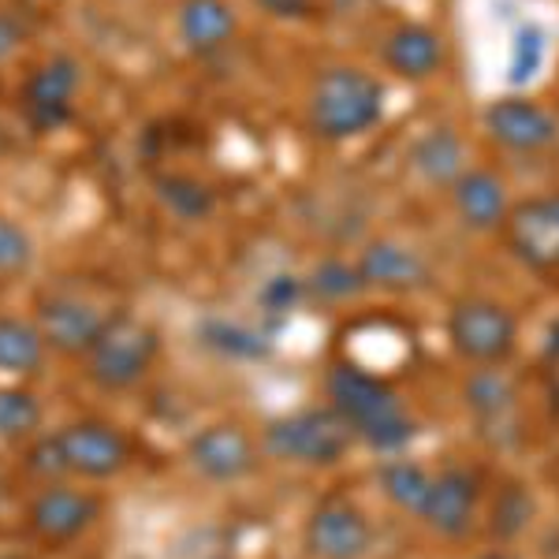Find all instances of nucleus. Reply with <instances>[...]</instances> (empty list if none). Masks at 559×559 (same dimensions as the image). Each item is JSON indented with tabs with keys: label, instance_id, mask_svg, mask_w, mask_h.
<instances>
[{
	"label": "nucleus",
	"instance_id": "obj_30",
	"mask_svg": "<svg viewBox=\"0 0 559 559\" xmlns=\"http://www.w3.org/2000/svg\"><path fill=\"white\" fill-rule=\"evenodd\" d=\"M205 336H210V344L221 347L224 355H265V344H261L258 332L239 329V324H213Z\"/></svg>",
	"mask_w": 559,
	"mask_h": 559
},
{
	"label": "nucleus",
	"instance_id": "obj_2",
	"mask_svg": "<svg viewBox=\"0 0 559 559\" xmlns=\"http://www.w3.org/2000/svg\"><path fill=\"white\" fill-rule=\"evenodd\" d=\"M384 116V86L362 68H324L313 79L306 120L324 142H347L373 131Z\"/></svg>",
	"mask_w": 559,
	"mask_h": 559
},
{
	"label": "nucleus",
	"instance_id": "obj_10",
	"mask_svg": "<svg viewBox=\"0 0 559 559\" xmlns=\"http://www.w3.org/2000/svg\"><path fill=\"white\" fill-rule=\"evenodd\" d=\"M302 540L313 559H362L373 548V526L350 500H324L306 519Z\"/></svg>",
	"mask_w": 559,
	"mask_h": 559
},
{
	"label": "nucleus",
	"instance_id": "obj_1",
	"mask_svg": "<svg viewBox=\"0 0 559 559\" xmlns=\"http://www.w3.org/2000/svg\"><path fill=\"white\" fill-rule=\"evenodd\" d=\"M324 395H329V407L373 452L395 455L414 440V421L403 411L395 388L377 373H369V369L350 362L332 366L329 377H324Z\"/></svg>",
	"mask_w": 559,
	"mask_h": 559
},
{
	"label": "nucleus",
	"instance_id": "obj_15",
	"mask_svg": "<svg viewBox=\"0 0 559 559\" xmlns=\"http://www.w3.org/2000/svg\"><path fill=\"white\" fill-rule=\"evenodd\" d=\"M477 515V474L466 466H448L432 477V492L421 522L440 537H463Z\"/></svg>",
	"mask_w": 559,
	"mask_h": 559
},
{
	"label": "nucleus",
	"instance_id": "obj_32",
	"mask_svg": "<svg viewBox=\"0 0 559 559\" xmlns=\"http://www.w3.org/2000/svg\"><path fill=\"white\" fill-rule=\"evenodd\" d=\"M265 15H273V20H287V23H299V20H310L313 15V0H254Z\"/></svg>",
	"mask_w": 559,
	"mask_h": 559
},
{
	"label": "nucleus",
	"instance_id": "obj_5",
	"mask_svg": "<svg viewBox=\"0 0 559 559\" xmlns=\"http://www.w3.org/2000/svg\"><path fill=\"white\" fill-rule=\"evenodd\" d=\"M448 340L466 362L500 366L519 347V321L503 302L471 295V299H459L448 313Z\"/></svg>",
	"mask_w": 559,
	"mask_h": 559
},
{
	"label": "nucleus",
	"instance_id": "obj_7",
	"mask_svg": "<svg viewBox=\"0 0 559 559\" xmlns=\"http://www.w3.org/2000/svg\"><path fill=\"white\" fill-rule=\"evenodd\" d=\"M508 250L534 273L559 269V194H537L511 205L503 221Z\"/></svg>",
	"mask_w": 559,
	"mask_h": 559
},
{
	"label": "nucleus",
	"instance_id": "obj_31",
	"mask_svg": "<svg viewBox=\"0 0 559 559\" xmlns=\"http://www.w3.org/2000/svg\"><path fill=\"white\" fill-rule=\"evenodd\" d=\"M526 519H530V500L522 496V489H508L503 500L496 503V534H503V537L519 534V530L526 526Z\"/></svg>",
	"mask_w": 559,
	"mask_h": 559
},
{
	"label": "nucleus",
	"instance_id": "obj_29",
	"mask_svg": "<svg viewBox=\"0 0 559 559\" xmlns=\"http://www.w3.org/2000/svg\"><path fill=\"white\" fill-rule=\"evenodd\" d=\"M26 471L45 477V485L60 481V477H68V463H64V452H60L57 432H49V437L34 440L31 452H26Z\"/></svg>",
	"mask_w": 559,
	"mask_h": 559
},
{
	"label": "nucleus",
	"instance_id": "obj_26",
	"mask_svg": "<svg viewBox=\"0 0 559 559\" xmlns=\"http://www.w3.org/2000/svg\"><path fill=\"white\" fill-rule=\"evenodd\" d=\"M34 265V239L20 221L0 213V284L23 276Z\"/></svg>",
	"mask_w": 559,
	"mask_h": 559
},
{
	"label": "nucleus",
	"instance_id": "obj_3",
	"mask_svg": "<svg viewBox=\"0 0 559 559\" xmlns=\"http://www.w3.org/2000/svg\"><path fill=\"white\" fill-rule=\"evenodd\" d=\"M160 355V336L157 329L131 313H108L97 344L86 350L83 366L90 384H97L102 392H128V388L146 381Z\"/></svg>",
	"mask_w": 559,
	"mask_h": 559
},
{
	"label": "nucleus",
	"instance_id": "obj_20",
	"mask_svg": "<svg viewBox=\"0 0 559 559\" xmlns=\"http://www.w3.org/2000/svg\"><path fill=\"white\" fill-rule=\"evenodd\" d=\"M45 355H49V347H45L38 324L0 313V377L41 373Z\"/></svg>",
	"mask_w": 559,
	"mask_h": 559
},
{
	"label": "nucleus",
	"instance_id": "obj_13",
	"mask_svg": "<svg viewBox=\"0 0 559 559\" xmlns=\"http://www.w3.org/2000/svg\"><path fill=\"white\" fill-rule=\"evenodd\" d=\"M485 131L511 153H540L559 142V120L530 97H500L485 108Z\"/></svg>",
	"mask_w": 559,
	"mask_h": 559
},
{
	"label": "nucleus",
	"instance_id": "obj_28",
	"mask_svg": "<svg viewBox=\"0 0 559 559\" xmlns=\"http://www.w3.org/2000/svg\"><path fill=\"white\" fill-rule=\"evenodd\" d=\"M306 295H310L306 280L292 276V273H276V276H269L265 284H261L258 306L265 313H273V318H287V313H295L306 302Z\"/></svg>",
	"mask_w": 559,
	"mask_h": 559
},
{
	"label": "nucleus",
	"instance_id": "obj_27",
	"mask_svg": "<svg viewBox=\"0 0 559 559\" xmlns=\"http://www.w3.org/2000/svg\"><path fill=\"white\" fill-rule=\"evenodd\" d=\"M545 64V34L540 26H522L511 45V64H508V83L511 86H526Z\"/></svg>",
	"mask_w": 559,
	"mask_h": 559
},
{
	"label": "nucleus",
	"instance_id": "obj_4",
	"mask_svg": "<svg viewBox=\"0 0 559 559\" xmlns=\"http://www.w3.org/2000/svg\"><path fill=\"white\" fill-rule=\"evenodd\" d=\"M355 432L332 407H306L261 429V452L295 466H332L347 455Z\"/></svg>",
	"mask_w": 559,
	"mask_h": 559
},
{
	"label": "nucleus",
	"instance_id": "obj_25",
	"mask_svg": "<svg viewBox=\"0 0 559 559\" xmlns=\"http://www.w3.org/2000/svg\"><path fill=\"white\" fill-rule=\"evenodd\" d=\"M466 403H471L481 418H500V414H508L511 403H515V388H511V381L500 369L485 366L466 381Z\"/></svg>",
	"mask_w": 559,
	"mask_h": 559
},
{
	"label": "nucleus",
	"instance_id": "obj_9",
	"mask_svg": "<svg viewBox=\"0 0 559 559\" xmlns=\"http://www.w3.org/2000/svg\"><path fill=\"white\" fill-rule=\"evenodd\" d=\"M105 321H108L105 310H97L90 299L71 292L45 295L38 302V313H34V324H38L45 347L64 358H86V350L102 336Z\"/></svg>",
	"mask_w": 559,
	"mask_h": 559
},
{
	"label": "nucleus",
	"instance_id": "obj_33",
	"mask_svg": "<svg viewBox=\"0 0 559 559\" xmlns=\"http://www.w3.org/2000/svg\"><path fill=\"white\" fill-rule=\"evenodd\" d=\"M23 41H26L23 23L15 20V15L0 12V64H4V60H12L15 52L23 49Z\"/></svg>",
	"mask_w": 559,
	"mask_h": 559
},
{
	"label": "nucleus",
	"instance_id": "obj_8",
	"mask_svg": "<svg viewBox=\"0 0 559 559\" xmlns=\"http://www.w3.org/2000/svg\"><path fill=\"white\" fill-rule=\"evenodd\" d=\"M97 519H102V496L75 489L68 481H49L26 508L31 534L41 537L45 545H68L83 537Z\"/></svg>",
	"mask_w": 559,
	"mask_h": 559
},
{
	"label": "nucleus",
	"instance_id": "obj_22",
	"mask_svg": "<svg viewBox=\"0 0 559 559\" xmlns=\"http://www.w3.org/2000/svg\"><path fill=\"white\" fill-rule=\"evenodd\" d=\"M432 477L421 463H411V459H388L381 466V489L388 500L395 503L407 515H426V503L432 492Z\"/></svg>",
	"mask_w": 559,
	"mask_h": 559
},
{
	"label": "nucleus",
	"instance_id": "obj_34",
	"mask_svg": "<svg viewBox=\"0 0 559 559\" xmlns=\"http://www.w3.org/2000/svg\"><path fill=\"white\" fill-rule=\"evenodd\" d=\"M481 559H508V556H481Z\"/></svg>",
	"mask_w": 559,
	"mask_h": 559
},
{
	"label": "nucleus",
	"instance_id": "obj_23",
	"mask_svg": "<svg viewBox=\"0 0 559 559\" xmlns=\"http://www.w3.org/2000/svg\"><path fill=\"white\" fill-rule=\"evenodd\" d=\"M41 400L26 384H0V444H20L38 437L41 429Z\"/></svg>",
	"mask_w": 559,
	"mask_h": 559
},
{
	"label": "nucleus",
	"instance_id": "obj_17",
	"mask_svg": "<svg viewBox=\"0 0 559 559\" xmlns=\"http://www.w3.org/2000/svg\"><path fill=\"white\" fill-rule=\"evenodd\" d=\"M381 57L388 71H395L400 79H411V83H421V79L437 75L440 64H444V41L426 23H400L384 38Z\"/></svg>",
	"mask_w": 559,
	"mask_h": 559
},
{
	"label": "nucleus",
	"instance_id": "obj_19",
	"mask_svg": "<svg viewBox=\"0 0 559 559\" xmlns=\"http://www.w3.org/2000/svg\"><path fill=\"white\" fill-rule=\"evenodd\" d=\"M411 165L429 187H448L452 191L455 179L466 173L463 139L452 128H432L411 146Z\"/></svg>",
	"mask_w": 559,
	"mask_h": 559
},
{
	"label": "nucleus",
	"instance_id": "obj_21",
	"mask_svg": "<svg viewBox=\"0 0 559 559\" xmlns=\"http://www.w3.org/2000/svg\"><path fill=\"white\" fill-rule=\"evenodd\" d=\"M153 194L165 205L176 221H205L216 210V194L205 179L187 176V173H165L153 179Z\"/></svg>",
	"mask_w": 559,
	"mask_h": 559
},
{
	"label": "nucleus",
	"instance_id": "obj_18",
	"mask_svg": "<svg viewBox=\"0 0 559 559\" xmlns=\"http://www.w3.org/2000/svg\"><path fill=\"white\" fill-rule=\"evenodd\" d=\"M236 12L228 0H179L176 8V31L179 41L187 45L198 57L221 52L224 45L236 38Z\"/></svg>",
	"mask_w": 559,
	"mask_h": 559
},
{
	"label": "nucleus",
	"instance_id": "obj_12",
	"mask_svg": "<svg viewBox=\"0 0 559 559\" xmlns=\"http://www.w3.org/2000/svg\"><path fill=\"white\" fill-rule=\"evenodd\" d=\"M83 83V68L71 57H52L45 60L38 71H31V79L23 83V108L34 131H57L71 120V102Z\"/></svg>",
	"mask_w": 559,
	"mask_h": 559
},
{
	"label": "nucleus",
	"instance_id": "obj_14",
	"mask_svg": "<svg viewBox=\"0 0 559 559\" xmlns=\"http://www.w3.org/2000/svg\"><path fill=\"white\" fill-rule=\"evenodd\" d=\"M355 265H358V273H362L366 287H381V292H395V295L421 292L432 280L429 261L414 247H403V242H395V239H373Z\"/></svg>",
	"mask_w": 559,
	"mask_h": 559
},
{
	"label": "nucleus",
	"instance_id": "obj_24",
	"mask_svg": "<svg viewBox=\"0 0 559 559\" xmlns=\"http://www.w3.org/2000/svg\"><path fill=\"white\" fill-rule=\"evenodd\" d=\"M306 287H310V295H318L324 302H347V299H355L366 284H362L358 265H350L344 258H324L313 265Z\"/></svg>",
	"mask_w": 559,
	"mask_h": 559
},
{
	"label": "nucleus",
	"instance_id": "obj_6",
	"mask_svg": "<svg viewBox=\"0 0 559 559\" xmlns=\"http://www.w3.org/2000/svg\"><path fill=\"white\" fill-rule=\"evenodd\" d=\"M60 452H64L68 474L83 477V481H108L131 463V444L116 426L97 418L68 421L64 429H57Z\"/></svg>",
	"mask_w": 559,
	"mask_h": 559
},
{
	"label": "nucleus",
	"instance_id": "obj_16",
	"mask_svg": "<svg viewBox=\"0 0 559 559\" xmlns=\"http://www.w3.org/2000/svg\"><path fill=\"white\" fill-rule=\"evenodd\" d=\"M452 205L455 216L471 231H496L503 228L511 205H508V187L492 168H466L463 176L452 183Z\"/></svg>",
	"mask_w": 559,
	"mask_h": 559
},
{
	"label": "nucleus",
	"instance_id": "obj_11",
	"mask_svg": "<svg viewBox=\"0 0 559 559\" xmlns=\"http://www.w3.org/2000/svg\"><path fill=\"white\" fill-rule=\"evenodd\" d=\"M187 459L205 481L231 485L254 474L258 466V444L250 440L247 429L221 421V426H205L187 440Z\"/></svg>",
	"mask_w": 559,
	"mask_h": 559
}]
</instances>
